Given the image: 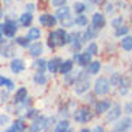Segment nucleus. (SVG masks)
<instances>
[{
    "mask_svg": "<svg viewBox=\"0 0 132 132\" xmlns=\"http://www.w3.org/2000/svg\"><path fill=\"white\" fill-rule=\"evenodd\" d=\"M67 36H68V32L64 28H57V29L54 28V29H51L47 36V47L50 48V51H55L57 48L65 47Z\"/></svg>",
    "mask_w": 132,
    "mask_h": 132,
    "instance_id": "obj_1",
    "label": "nucleus"
},
{
    "mask_svg": "<svg viewBox=\"0 0 132 132\" xmlns=\"http://www.w3.org/2000/svg\"><path fill=\"white\" fill-rule=\"evenodd\" d=\"M92 76H89V74L86 73L84 68H81V70L78 71L77 74V80L74 81V84L71 86L73 87V93L76 94V96H83L84 93H87L89 90H92Z\"/></svg>",
    "mask_w": 132,
    "mask_h": 132,
    "instance_id": "obj_2",
    "label": "nucleus"
},
{
    "mask_svg": "<svg viewBox=\"0 0 132 132\" xmlns=\"http://www.w3.org/2000/svg\"><path fill=\"white\" fill-rule=\"evenodd\" d=\"M71 116H73L76 123L86 125V123H89V122L93 120L94 112H93V109H92V106L81 105V106H77V108L74 109L73 113H71Z\"/></svg>",
    "mask_w": 132,
    "mask_h": 132,
    "instance_id": "obj_3",
    "label": "nucleus"
},
{
    "mask_svg": "<svg viewBox=\"0 0 132 132\" xmlns=\"http://www.w3.org/2000/svg\"><path fill=\"white\" fill-rule=\"evenodd\" d=\"M19 26L20 25H19V22H18V19H13L10 16H6L4 20L0 23V31H2V34L4 35V38L12 39L16 36V34L19 31Z\"/></svg>",
    "mask_w": 132,
    "mask_h": 132,
    "instance_id": "obj_4",
    "label": "nucleus"
},
{
    "mask_svg": "<svg viewBox=\"0 0 132 132\" xmlns=\"http://www.w3.org/2000/svg\"><path fill=\"white\" fill-rule=\"evenodd\" d=\"M110 84H109V80L106 76H99V77L94 78L93 84H92V92L96 94L97 97H105L110 93Z\"/></svg>",
    "mask_w": 132,
    "mask_h": 132,
    "instance_id": "obj_5",
    "label": "nucleus"
},
{
    "mask_svg": "<svg viewBox=\"0 0 132 132\" xmlns=\"http://www.w3.org/2000/svg\"><path fill=\"white\" fill-rule=\"evenodd\" d=\"M86 39L81 31H74V32H68L67 36V45H70L73 52H80L83 51V47L86 45Z\"/></svg>",
    "mask_w": 132,
    "mask_h": 132,
    "instance_id": "obj_6",
    "label": "nucleus"
},
{
    "mask_svg": "<svg viewBox=\"0 0 132 132\" xmlns=\"http://www.w3.org/2000/svg\"><path fill=\"white\" fill-rule=\"evenodd\" d=\"M122 105H120L119 102H115V103H112V106L109 108V110L103 115L105 116V123H113L115 120H118L120 116H122Z\"/></svg>",
    "mask_w": 132,
    "mask_h": 132,
    "instance_id": "obj_7",
    "label": "nucleus"
},
{
    "mask_svg": "<svg viewBox=\"0 0 132 132\" xmlns=\"http://www.w3.org/2000/svg\"><path fill=\"white\" fill-rule=\"evenodd\" d=\"M90 26L96 29L97 32H100L102 29H105L106 25H108V20H106V15L103 12H94L90 18Z\"/></svg>",
    "mask_w": 132,
    "mask_h": 132,
    "instance_id": "obj_8",
    "label": "nucleus"
},
{
    "mask_svg": "<svg viewBox=\"0 0 132 132\" xmlns=\"http://www.w3.org/2000/svg\"><path fill=\"white\" fill-rule=\"evenodd\" d=\"M113 123L115 125H113V128H112V132H128L132 128V118L129 115H126L123 118L120 116Z\"/></svg>",
    "mask_w": 132,
    "mask_h": 132,
    "instance_id": "obj_9",
    "label": "nucleus"
},
{
    "mask_svg": "<svg viewBox=\"0 0 132 132\" xmlns=\"http://www.w3.org/2000/svg\"><path fill=\"white\" fill-rule=\"evenodd\" d=\"M110 106H112V100L110 99H97L94 102V105L92 106V109L94 112V116H103L109 110Z\"/></svg>",
    "mask_w": 132,
    "mask_h": 132,
    "instance_id": "obj_10",
    "label": "nucleus"
},
{
    "mask_svg": "<svg viewBox=\"0 0 132 132\" xmlns=\"http://www.w3.org/2000/svg\"><path fill=\"white\" fill-rule=\"evenodd\" d=\"M71 60H73V61L80 67V68H84V67H87L90 62H92L93 57H92V55L84 50V51H80V52H74L73 58H71Z\"/></svg>",
    "mask_w": 132,
    "mask_h": 132,
    "instance_id": "obj_11",
    "label": "nucleus"
},
{
    "mask_svg": "<svg viewBox=\"0 0 132 132\" xmlns=\"http://www.w3.org/2000/svg\"><path fill=\"white\" fill-rule=\"evenodd\" d=\"M16 55V44L15 41H4L0 44V57L2 58H13Z\"/></svg>",
    "mask_w": 132,
    "mask_h": 132,
    "instance_id": "obj_12",
    "label": "nucleus"
},
{
    "mask_svg": "<svg viewBox=\"0 0 132 132\" xmlns=\"http://www.w3.org/2000/svg\"><path fill=\"white\" fill-rule=\"evenodd\" d=\"M45 122H47V116H44V115L39 113L36 118L31 119V123H29L26 131L28 132H44V129H45Z\"/></svg>",
    "mask_w": 132,
    "mask_h": 132,
    "instance_id": "obj_13",
    "label": "nucleus"
},
{
    "mask_svg": "<svg viewBox=\"0 0 132 132\" xmlns=\"http://www.w3.org/2000/svg\"><path fill=\"white\" fill-rule=\"evenodd\" d=\"M38 22L42 28H48V29H54L58 25V20L52 13H41L38 16Z\"/></svg>",
    "mask_w": 132,
    "mask_h": 132,
    "instance_id": "obj_14",
    "label": "nucleus"
},
{
    "mask_svg": "<svg viewBox=\"0 0 132 132\" xmlns=\"http://www.w3.org/2000/svg\"><path fill=\"white\" fill-rule=\"evenodd\" d=\"M26 50H28V54L31 55L32 58H38V57H42L44 51H45V45L41 41H32Z\"/></svg>",
    "mask_w": 132,
    "mask_h": 132,
    "instance_id": "obj_15",
    "label": "nucleus"
},
{
    "mask_svg": "<svg viewBox=\"0 0 132 132\" xmlns=\"http://www.w3.org/2000/svg\"><path fill=\"white\" fill-rule=\"evenodd\" d=\"M9 67H10V71H12L13 74H20V73H23V71L26 70V62H25L23 58L15 55V57L10 60Z\"/></svg>",
    "mask_w": 132,
    "mask_h": 132,
    "instance_id": "obj_16",
    "label": "nucleus"
},
{
    "mask_svg": "<svg viewBox=\"0 0 132 132\" xmlns=\"http://www.w3.org/2000/svg\"><path fill=\"white\" fill-rule=\"evenodd\" d=\"M131 87H132V77L131 76H122V81H120V84L116 87L118 94L125 97L129 92H131Z\"/></svg>",
    "mask_w": 132,
    "mask_h": 132,
    "instance_id": "obj_17",
    "label": "nucleus"
},
{
    "mask_svg": "<svg viewBox=\"0 0 132 132\" xmlns=\"http://www.w3.org/2000/svg\"><path fill=\"white\" fill-rule=\"evenodd\" d=\"M61 61H62L61 57H52L51 60H47V71L50 74H52V76H57Z\"/></svg>",
    "mask_w": 132,
    "mask_h": 132,
    "instance_id": "obj_18",
    "label": "nucleus"
},
{
    "mask_svg": "<svg viewBox=\"0 0 132 132\" xmlns=\"http://www.w3.org/2000/svg\"><path fill=\"white\" fill-rule=\"evenodd\" d=\"M84 70L89 76H99L102 71V61L100 60H92L89 65L84 67Z\"/></svg>",
    "mask_w": 132,
    "mask_h": 132,
    "instance_id": "obj_19",
    "label": "nucleus"
},
{
    "mask_svg": "<svg viewBox=\"0 0 132 132\" xmlns=\"http://www.w3.org/2000/svg\"><path fill=\"white\" fill-rule=\"evenodd\" d=\"M71 7L70 6H67V4H64V6H60V7H57V10H55V18H57V20L58 22H61V20H64V19H67V18H70V16H73L71 15Z\"/></svg>",
    "mask_w": 132,
    "mask_h": 132,
    "instance_id": "obj_20",
    "label": "nucleus"
},
{
    "mask_svg": "<svg viewBox=\"0 0 132 132\" xmlns=\"http://www.w3.org/2000/svg\"><path fill=\"white\" fill-rule=\"evenodd\" d=\"M74 64H76V62H74L71 58L62 60V61H61V64H60L58 74H60V76H65V74L71 73V71L74 70Z\"/></svg>",
    "mask_w": 132,
    "mask_h": 132,
    "instance_id": "obj_21",
    "label": "nucleus"
},
{
    "mask_svg": "<svg viewBox=\"0 0 132 132\" xmlns=\"http://www.w3.org/2000/svg\"><path fill=\"white\" fill-rule=\"evenodd\" d=\"M18 22H19L20 26H23V28H29V26H32V23H34V13L26 12V10H25V12L19 16Z\"/></svg>",
    "mask_w": 132,
    "mask_h": 132,
    "instance_id": "obj_22",
    "label": "nucleus"
},
{
    "mask_svg": "<svg viewBox=\"0 0 132 132\" xmlns=\"http://www.w3.org/2000/svg\"><path fill=\"white\" fill-rule=\"evenodd\" d=\"M28 96H29L28 89L22 86V87H19V89L15 92V94H13V103H15V105H19V103H22Z\"/></svg>",
    "mask_w": 132,
    "mask_h": 132,
    "instance_id": "obj_23",
    "label": "nucleus"
},
{
    "mask_svg": "<svg viewBox=\"0 0 132 132\" xmlns=\"http://www.w3.org/2000/svg\"><path fill=\"white\" fill-rule=\"evenodd\" d=\"M32 68H34L36 73H47V60L42 58V57L34 58V62H32Z\"/></svg>",
    "mask_w": 132,
    "mask_h": 132,
    "instance_id": "obj_24",
    "label": "nucleus"
},
{
    "mask_svg": "<svg viewBox=\"0 0 132 132\" xmlns=\"http://www.w3.org/2000/svg\"><path fill=\"white\" fill-rule=\"evenodd\" d=\"M26 36L29 41H39L41 39V36H42V31H41V28H36V26H29V29H28L26 32Z\"/></svg>",
    "mask_w": 132,
    "mask_h": 132,
    "instance_id": "obj_25",
    "label": "nucleus"
},
{
    "mask_svg": "<svg viewBox=\"0 0 132 132\" xmlns=\"http://www.w3.org/2000/svg\"><path fill=\"white\" fill-rule=\"evenodd\" d=\"M70 126H71L70 119H67V118H61L60 120H57V123H55L52 132H67V129L70 128Z\"/></svg>",
    "mask_w": 132,
    "mask_h": 132,
    "instance_id": "obj_26",
    "label": "nucleus"
},
{
    "mask_svg": "<svg viewBox=\"0 0 132 132\" xmlns=\"http://www.w3.org/2000/svg\"><path fill=\"white\" fill-rule=\"evenodd\" d=\"M10 128L13 129V132H26L28 125H26L23 118H18V119H15L10 123Z\"/></svg>",
    "mask_w": 132,
    "mask_h": 132,
    "instance_id": "obj_27",
    "label": "nucleus"
},
{
    "mask_svg": "<svg viewBox=\"0 0 132 132\" xmlns=\"http://www.w3.org/2000/svg\"><path fill=\"white\" fill-rule=\"evenodd\" d=\"M119 47L122 51L125 52H132V35L128 34V35H125L120 38V42H119Z\"/></svg>",
    "mask_w": 132,
    "mask_h": 132,
    "instance_id": "obj_28",
    "label": "nucleus"
},
{
    "mask_svg": "<svg viewBox=\"0 0 132 132\" xmlns=\"http://www.w3.org/2000/svg\"><path fill=\"white\" fill-rule=\"evenodd\" d=\"M32 80H34V83H35L36 86H45V84H48V81H50V78H48V76L45 73H36L35 71V74L32 76Z\"/></svg>",
    "mask_w": 132,
    "mask_h": 132,
    "instance_id": "obj_29",
    "label": "nucleus"
},
{
    "mask_svg": "<svg viewBox=\"0 0 132 132\" xmlns=\"http://www.w3.org/2000/svg\"><path fill=\"white\" fill-rule=\"evenodd\" d=\"M122 76H123V74L118 73V71L110 73V77H108V80H109V84H110L112 89H116L118 86L120 84V81H122Z\"/></svg>",
    "mask_w": 132,
    "mask_h": 132,
    "instance_id": "obj_30",
    "label": "nucleus"
},
{
    "mask_svg": "<svg viewBox=\"0 0 132 132\" xmlns=\"http://www.w3.org/2000/svg\"><path fill=\"white\" fill-rule=\"evenodd\" d=\"M83 35H84L86 42H87V41L90 42V41H94V39L99 36V32H97L96 29H93L90 25H87V26H86V29L83 31Z\"/></svg>",
    "mask_w": 132,
    "mask_h": 132,
    "instance_id": "obj_31",
    "label": "nucleus"
},
{
    "mask_svg": "<svg viewBox=\"0 0 132 132\" xmlns=\"http://www.w3.org/2000/svg\"><path fill=\"white\" fill-rule=\"evenodd\" d=\"M89 23H90V19L87 18V15H86V13H81V15H76V18H74V26L86 28Z\"/></svg>",
    "mask_w": 132,
    "mask_h": 132,
    "instance_id": "obj_32",
    "label": "nucleus"
},
{
    "mask_svg": "<svg viewBox=\"0 0 132 132\" xmlns=\"http://www.w3.org/2000/svg\"><path fill=\"white\" fill-rule=\"evenodd\" d=\"M84 50L87 51L92 57H97V55L100 54V48H99V44H97L96 41H90V42L86 45Z\"/></svg>",
    "mask_w": 132,
    "mask_h": 132,
    "instance_id": "obj_33",
    "label": "nucleus"
},
{
    "mask_svg": "<svg viewBox=\"0 0 132 132\" xmlns=\"http://www.w3.org/2000/svg\"><path fill=\"white\" fill-rule=\"evenodd\" d=\"M128 34H131V28L128 26L126 23H123L122 26H119V28H116L115 29V38H122V36H125V35H128Z\"/></svg>",
    "mask_w": 132,
    "mask_h": 132,
    "instance_id": "obj_34",
    "label": "nucleus"
},
{
    "mask_svg": "<svg viewBox=\"0 0 132 132\" xmlns=\"http://www.w3.org/2000/svg\"><path fill=\"white\" fill-rule=\"evenodd\" d=\"M83 102H84V105H89V106H93L94 105V102L97 100V96L92 92V90H89L87 93L83 94Z\"/></svg>",
    "mask_w": 132,
    "mask_h": 132,
    "instance_id": "obj_35",
    "label": "nucleus"
},
{
    "mask_svg": "<svg viewBox=\"0 0 132 132\" xmlns=\"http://www.w3.org/2000/svg\"><path fill=\"white\" fill-rule=\"evenodd\" d=\"M38 115H39V110H38L36 108H32V106H31V108H26V109H25V115H23L22 118H23L25 120H26V119L31 120V119H34V118H36Z\"/></svg>",
    "mask_w": 132,
    "mask_h": 132,
    "instance_id": "obj_36",
    "label": "nucleus"
},
{
    "mask_svg": "<svg viewBox=\"0 0 132 132\" xmlns=\"http://www.w3.org/2000/svg\"><path fill=\"white\" fill-rule=\"evenodd\" d=\"M71 10H73L76 15H81V13H86V10H87V9H86L84 2H74Z\"/></svg>",
    "mask_w": 132,
    "mask_h": 132,
    "instance_id": "obj_37",
    "label": "nucleus"
},
{
    "mask_svg": "<svg viewBox=\"0 0 132 132\" xmlns=\"http://www.w3.org/2000/svg\"><path fill=\"white\" fill-rule=\"evenodd\" d=\"M77 74H78V71H76L74 73V70L71 71V73H68V74H65V76H62L64 77V83H65V86H73L74 84V81L77 80Z\"/></svg>",
    "mask_w": 132,
    "mask_h": 132,
    "instance_id": "obj_38",
    "label": "nucleus"
},
{
    "mask_svg": "<svg viewBox=\"0 0 132 132\" xmlns=\"http://www.w3.org/2000/svg\"><path fill=\"white\" fill-rule=\"evenodd\" d=\"M15 44L18 45V47H20V48H25L26 50L28 47H29V44H31V41L26 38V36H15Z\"/></svg>",
    "mask_w": 132,
    "mask_h": 132,
    "instance_id": "obj_39",
    "label": "nucleus"
},
{
    "mask_svg": "<svg viewBox=\"0 0 132 132\" xmlns=\"http://www.w3.org/2000/svg\"><path fill=\"white\" fill-rule=\"evenodd\" d=\"M55 123H57V118L55 116H47V122H45V129H44V132H52Z\"/></svg>",
    "mask_w": 132,
    "mask_h": 132,
    "instance_id": "obj_40",
    "label": "nucleus"
},
{
    "mask_svg": "<svg viewBox=\"0 0 132 132\" xmlns=\"http://www.w3.org/2000/svg\"><path fill=\"white\" fill-rule=\"evenodd\" d=\"M102 4H103V13H105V15H112V13L116 10L113 2H106V0H105Z\"/></svg>",
    "mask_w": 132,
    "mask_h": 132,
    "instance_id": "obj_41",
    "label": "nucleus"
},
{
    "mask_svg": "<svg viewBox=\"0 0 132 132\" xmlns=\"http://www.w3.org/2000/svg\"><path fill=\"white\" fill-rule=\"evenodd\" d=\"M125 23V18L122 15H118V16H115L112 20H110V26L113 28V29H116V28H119V26H122V25Z\"/></svg>",
    "mask_w": 132,
    "mask_h": 132,
    "instance_id": "obj_42",
    "label": "nucleus"
},
{
    "mask_svg": "<svg viewBox=\"0 0 132 132\" xmlns=\"http://www.w3.org/2000/svg\"><path fill=\"white\" fill-rule=\"evenodd\" d=\"M58 23L61 25V28H64V29H70V28L74 26V18H73V16H70V18L61 20V22H58Z\"/></svg>",
    "mask_w": 132,
    "mask_h": 132,
    "instance_id": "obj_43",
    "label": "nucleus"
},
{
    "mask_svg": "<svg viewBox=\"0 0 132 132\" xmlns=\"http://www.w3.org/2000/svg\"><path fill=\"white\" fill-rule=\"evenodd\" d=\"M9 99H10V92L9 90H2L0 92V103H7Z\"/></svg>",
    "mask_w": 132,
    "mask_h": 132,
    "instance_id": "obj_44",
    "label": "nucleus"
},
{
    "mask_svg": "<svg viewBox=\"0 0 132 132\" xmlns=\"http://www.w3.org/2000/svg\"><path fill=\"white\" fill-rule=\"evenodd\" d=\"M122 110H123L125 115H129V116H131L132 115V100L126 102V103L123 105V108H122Z\"/></svg>",
    "mask_w": 132,
    "mask_h": 132,
    "instance_id": "obj_45",
    "label": "nucleus"
},
{
    "mask_svg": "<svg viewBox=\"0 0 132 132\" xmlns=\"http://www.w3.org/2000/svg\"><path fill=\"white\" fill-rule=\"evenodd\" d=\"M9 122H10V118H9V115H6V113H2V115H0V125H2V126H6V125H9Z\"/></svg>",
    "mask_w": 132,
    "mask_h": 132,
    "instance_id": "obj_46",
    "label": "nucleus"
},
{
    "mask_svg": "<svg viewBox=\"0 0 132 132\" xmlns=\"http://www.w3.org/2000/svg\"><path fill=\"white\" fill-rule=\"evenodd\" d=\"M67 2L68 0H51V4H52V7H60V6H64V4H67Z\"/></svg>",
    "mask_w": 132,
    "mask_h": 132,
    "instance_id": "obj_47",
    "label": "nucleus"
},
{
    "mask_svg": "<svg viewBox=\"0 0 132 132\" xmlns=\"http://www.w3.org/2000/svg\"><path fill=\"white\" fill-rule=\"evenodd\" d=\"M4 87H6V90H9V92H12V90H15V83H13V80H10V78H7L6 80V84H4Z\"/></svg>",
    "mask_w": 132,
    "mask_h": 132,
    "instance_id": "obj_48",
    "label": "nucleus"
},
{
    "mask_svg": "<svg viewBox=\"0 0 132 132\" xmlns=\"http://www.w3.org/2000/svg\"><path fill=\"white\" fill-rule=\"evenodd\" d=\"M115 9L120 10V9H126V3H125V0H119L116 4H115Z\"/></svg>",
    "mask_w": 132,
    "mask_h": 132,
    "instance_id": "obj_49",
    "label": "nucleus"
},
{
    "mask_svg": "<svg viewBox=\"0 0 132 132\" xmlns=\"http://www.w3.org/2000/svg\"><path fill=\"white\" fill-rule=\"evenodd\" d=\"M92 132H106L103 125H96L94 128H92Z\"/></svg>",
    "mask_w": 132,
    "mask_h": 132,
    "instance_id": "obj_50",
    "label": "nucleus"
},
{
    "mask_svg": "<svg viewBox=\"0 0 132 132\" xmlns=\"http://www.w3.org/2000/svg\"><path fill=\"white\" fill-rule=\"evenodd\" d=\"M26 12H31V13H34V10L36 9V6H35V3H28L26 4Z\"/></svg>",
    "mask_w": 132,
    "mask_h": 132,
    "instance_id": "obj_51",
    "label": "nucleus"
},
{
    "mask_svg": "<svg viewBox=\"0 0 132 132\" xmlns=\"http://www.w3.org/2000/svg\"><path fill=\"white\" fill-rule=\"evenodd\" d=\"M6 80H7V77H6V76H0V87H4Z\"/></svg>",
    "mask_w": 132,
    "mask_h": 132,
    "instance_id": "obj_52",
    "label": "nucleus"
},
{
    "mask_svg": "<svg viewBox=\"0 0 132 132\" xmlns=\"http://www.w3.org/2000/svg\"><path fill=\"white\" fill-rule=\"evenodd\" d=\"M90 2L93 3V6H100V4L105 2V0H90Z\"/></svg>",
    "mask_w": 132,
    "mask_h": 132,
    "instance_id": "obj_53",
    "label": "nucleus"
},
{
    "mask_svg": "<svg viewBox=\"0 0 132 132\" xmlns=\"http://www.w3.org/2000/svg\"><path fill=\"white\" fill-rule=\"evenodd\" d=\"M129 22L132 23V3H131V7H129Z\"/></svg>",
    "mask_w": 132,
    "mask_h": 132,
    "instance_id": "obj_54",
    "label": "nucleus"
},
{
    "mask_svg": "<svg viewBox=\"0 0 132 132\" xmlns=\"http://www.w3.org/2000/svg\"><path fill=\"white\" fill-rule=\"evenodd\" d=\"M78 132H92V129H89V128H86V126H84V128H81Z\"/></svg>",
    "mask_w": 132,
    "mask_h": 132,
    "instance_id": "obj_55",
    "label": "nucleus"
},
{
    "mask_svg": "<svg viewBox=\"0 0 132 132\" xmlns=\"http://www.w3.org/2000/svg\"><path fill=\"white\" fill-rule=\"evenodd\" d=\"M4 42V35L2 34V31H0V44H3Z\"/></svg>",
    "mask_w": 132,
    "mask_h": 132,
    "instance_id": "obj_56",
    "label": "nucleus"
},
{
    "mask_svg": "<svg viewBox=\"0 0 132 132\" xmlns=\"http://www.w3.org/2000/svg\"><path fill=\"white\" fill-rule=\"evenodd\" d=\"M2 18H4V13H3V9L0 7V19H2Z\"/></svg>",
    "mask_w": 132,
    "mask_h": 132,
    "instance_id": "obj_57",
    "label": "nucleus"
},
{
    "mask_svg": "<svg viewBox=\"0 0 132 132\" xmlns=\"http://www.w3.org/2000/svg\"><path fill=\"white\" fill-rule=\"evenodd\" d=\"M3 132H13V129L12 128H10V126H9V128H6V129H4V131Z\"/></svg>",
    "mask_w": 132,
    "mask_h": 132,
    "instance_id": "obj_58",
    "label": "nucleus"
},
{
    "mask_svg": "<svg viewBox=\"0 0 132 132\" xmlns=\"http://www.w3.org/2000/svg\"><path fill=\"white\" fill-rule=\"evenodd\" d=\"M3 2H4V3H6V4H7V6H9V4H10V3H12V0H3Z\"/></svg>",
    "mask_w": 132,
    "mask_h": 132,
    "instance_id": "obj_59",
    "label": "nucleus"
},
{
    "mask_svg": "<svg viewBox=\"0 0 132 132\" xmlns=\"http://www.w3.org/2000/svg\"><path fill=\"white\" fill-rule=\"evenodd\" d=\"M129 73L132 74V61H131V64H129Z\"/></svg>",
    "mask_w": 132,
    "mask_h": 132,
    "instance_id": "obj_60",
    "label": "nucleus"
},
{
    "mask_svg": "<svg viewBox=\"0 0 132 132\" xmlns=\"http://www.w3.org/2000/svg\"><path fill=\"white\" fill-rule=\"evenodd\" d=\"M67 132H76V131H74V129H73V128H71V126H70V128L67 129Z\"/></svg>",
    "mask_w": 132,
    "mask_h": 132,
    "instance_id": "obj_61",
    "label": "nucleus"
},
{
    "mask_svg": "<svg viewBox=\"0 0 132 132\" xmlns=\"http://www.w3.org/2000/svg\"><path fill=\"white\" fill-rule=\"evenodd\" d=\"M131 97H132V87H131Z\"/></svg>",
    "mask_w": 132,
    "mask_h": 132,
    "instance_id": "obj_62",
    "label": "nucleus"
},
{
    "mask_svg": "<svg viewBox=\"0 0 132 132\" xmlns=\"http://www.w3.org/2000/svg\"><path fill=\"white\" fill-rule=\"evenodd\" d=\"M18 2H22V0H18Z\"/></svg>",
    "mask_w": 132,
    "mask_h": 132,
    "instance_id": "obj_63",
    "label": "nucleus"
}]
</instances>
